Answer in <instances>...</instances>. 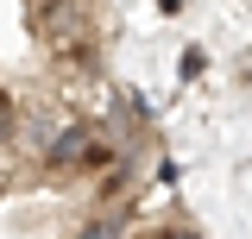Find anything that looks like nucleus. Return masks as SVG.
Instances as JSON below:
<instances>
[{
	"label": "nucleus",
	"instance_id": "3",
	"mask_svg": "<svg viewBox=\"0 0 252 239\" xmlns=\"http://www.w3.org/2000/svg\"><path fill=\"white\" fill-rule=\"evenodd\" d=\"M51 132H57V114H51V107H32V114H19V120H13V145L26 151L32 164L44 157V139H51Z\"/></svg>",
	"mask_w": 252,
	"mask_h": 239
},
{
	"label": "nucleus",
	"instance_id": "5",
	"mask_svg": "<svg viewBox=\"0 0 252 239\" xmlns=\"http://www.w3.org/2000/svg\"><path fill=\"white\" fill-rule=\"evenodd\" d=\"M158 6H164V13H177V0H158Z\"/></svg>",
	"mask_w": 252,
	"mask_h": 239
},
{
	"label": "nucleus",
	"instance_id": "2",
	"mask_svg": "<svg viewBox=\"0 0 252 239\" xmlns=\"http://www.w3.org/2000/svg\"><path fill=\"white\" fill-rule=\"evenodd\" d=\"M94 132H101V145L114 157H145V114H139V101H114V114Z\"/></svg>",
	"mask_w": 252,
	"mask_h": 239
},
{
	"label": "nucleus",
	"instance_id": "1",
	"mask_svg": "<svg viewBox=\"0 0 252 239\" xmlns=\"http://www.w3.org/2000/svg\"><path fill=\"white\" fill-rule=\"evenodd\" d=\"M38 164L44 170H107L114 151L101 145V132H94L89 120H57V132L44 139V157Z\"/></svg>",
	"mask_w": 252,
	"mask_h": 239
},
{
	"label": "nucleus",
	"instance_id": "4",
	"mask_svg": "<svg viewBox=\"0 0 252 239\" xmlns=\"http://www.w3.org/2000/svg\"><path fill=\"white\" fill-rule=\"evenodd\" d=\"M13 120H19V107H13V94L0 89V145H13Z\"/></svg>",
	"mask_w": 252,
	"mask_h": 239
}]
</instances>
